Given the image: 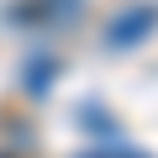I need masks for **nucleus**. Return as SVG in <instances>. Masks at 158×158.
Masks as SVG:
<instances>
[{
    "instance_id": "obj_1",
    "label": "nucleus",
    "mask_w": 158,
    "mask_h": 158,
    "mask_svg": "<svg viewBox=\"0 0 158 158\" xmlns=\"http://www.w3.org/2000/svg\"><path fill=\"white\" fill-rule=\"evenodd\" d=\"M127 16H132V21H121V27H111V32H106V42H111V48L137 42V37H142V32H153V21H158V11H153V6H137V11H127Z\"/></svg>"
},
{
    "instance_id": "obj_2",
    "label": "nucleus",
    "mask_w": 158,
    "mask_h": 158,
    "mask_svg": "<svg viewBox=\"0 0 158 158\" xmlns=\"http://www.w3.org/2000/svg\"><path fill=\"white\" fill-rule=\"evenodd\" d=\"M85 158H137V153H85Z\"/></svg>"
}]
</instances>
